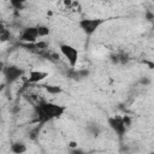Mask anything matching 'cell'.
Returning a JSON list of instances; mask_svg holds the SVG:
<instances>
[{"mask_svg": "<svg viewBox=\"0 0 154 154\" xmlns=\"http://www.w3.org/2000/svg\"><path fill=\"white\" fill-rule=\"evenodd\" d=\"M37 26V31H38V36L40 37H46V36H48L49 35V32H51V30H49V28L47 26V25H36Z\"/></svg>", "mask_w": 154, "mask_h": 154, "instance_id": "10", "label": "cell"}, {"mask_svg": "<svg viewBox=\"0 0 154 154\" xmlns=\"http://www.w3.org/2000/svg\"><path fill=\"white\" fill-rule=\"evenodd\" d=\"M38 37L40 36H38V31H37V26H26L25 29L22 30V32L19 35V40L28 45L36 43Z\"/></svg>", "mask_w": 154, "mask_h": 154, "instance_id": "4", "label": "cell"}, {"mask_svg": "<svg viewBox=\"0 0 154 154\" xmlns=\"http://www.w3.org/2000/svg\"><path fill=\"white\" fill-rule=\"evenodd\" d=\"M149 154H154V152H152V153H149Z\"/></svg>", "mask_w": 154, "mask_h": 154, "instance_id": "15", "label": "cell"}, {"mask_svg": "<svg viewBox=\"0 0 154 154\" xmlns=\"http://www.w3.org/2000/svg\"><path fill=\"white\" fill-rule=\"evenodd\" d=\"M123 123H124V125L126 126V129L131 125V119L129 118V116H123Z\"/></svg>", "mask_w": 154, "mask_h": 154, "instance_id": "12", "label": "cell"}, {"mask_svg": "<svg viewBox=\"0 0 154 154\" xmlns=\"http://www.w3.org/2000/svg\"><path fill=\"white\" fill-rule=\"evenodd\" d=\"M48 77V72L47 71H42V70H31L28 75V82L31 84L35 83H40L42 81H45Z\"/></svg>", "mask_w": 154, "mask_h": 154, "instance_id": "6", "label": "cell"}, {"mask_svg": "<svg viewBox=\"0 0 154 154\" xmlns=\"http://www.w3.org/2000/svg\"><path fill=\"white\" fill-rule=\"evenodd\" d=\"M45 89L51 95H58V94H60L63 91L61 87L57 85V84H47V85H45Z\"/></svg>", "mask_w": 154, "mask_h": 154, "instance_id": "9", "label": "cell"}, {"mask_svg": "<svg viewBox=\"0 0 154 154\" xmlns=\"http://www.w3.org/2000/svg\"><path fill=\"white\" fill-rule=\"evenodd\" d=\"M10 149H11V152H12L13 154H23V153L26 152L28 147H26V144L23 143V142H14V143L11 144Z\"/></svg>", "mask_w": 154, "mask_h": 154, "instance_id": "8", "label": "cell"}, {"mask_svg": "<svg viewBox=\"0 0 154 154\" xmlns=\"http://www.w3.org/2000/svg\"><path fill=\"white\" fill-rule=\"evenodd\" d=\"M71 154H84V152L77 148V149H72V150H71Z\"/></svg>", "mask_w": 154, "mask_h": 154, "instance_id": "14", "label": "cell"}, {"mask_svg": "<svg viewBox=\"0 0 154 154\" xmlns=\"http://www.w3.org/2000/svg\"><path fill=\"white\" fill-rule=\"evenodd\" d=\"M23 70L20 67H17V66H8L6 70H5V77L7 78L8 82H14L17 81L18 78H20L23 76Z\"/></svg>", "mask_w": 154, "mask_h": 154, "instance_id": "7", "label": "cell"}, {"mask_svg": "<svg viewBox=\"0 0 154 154\" xmlns=\"http://www.w3.org/2000/svg\"><path fill=\"white\" fill-rule=\"evenodd\" d=\"M59 49H60V53L66 58L69 65L72 69L76 67V65L78 63V57H79L78 49L71 45H67V43H61L59 46Z\"/></svg>", "mask_w": 154, "mask_h": 154, "instance_id": "3", "label": "cell"}, {"mask_svg": "<svg viewBox=\"0 0 154 154\" xmlns=\"http://www.w3.org/2000/svg\"><path fill=\"white\" fill-rule=\"evenodd\" d=\"M7 40H10V31L7 29H2L1 30V41L5 42Z\"/></svg>", "mask_w": 154, "mask_h": 154, "instance_id": "11", "label": "cell"}, {"mask_svg": "<svg viewBox=\"0 0 154 154\" xmlns=\"http://www.w3.org/2000/svg\"><path fill=\"white\" fill-rule=\"evenodd\" d=\"M103 22L105 20L102 18H83L78 20V26L87 36H91Z\"/></svg>", "mask_w": 154, "mask_h": 154, "instance_id": "2", "label": "cell"}, {"mask_svg": "<svg viewBox=\"0 0 154 154\" xmlns=\"http://www.w3.org/2000/svg\"><path fill=\"white\" fill-rule=\"evenodd\" d=\"M65 111H66V108L61 105H58L54 102L41 101L36 106V119L42 125L52 119L61 117Z\"/></svg>", "mask_w": 154, "mask_h": 154, "instance_id": "1", "label": "cell"}, {"mask_svg": "<svg viewBox=\"0 0 154 154\" xmlns=\"http://www.w3.org/2000/svg\"><path fill=\"white\" fill-rule=\"evenodd\" d=\"M108 125L109 128L118 135V136H123L126 131V126L123 123V117H111L108 118Z\"/></svg>", "mask_w": 154, "mask_h": 154, "instance_id": "5", "label": "cell"}, {"mask_svg": "<svg viewBox=\"0 0 154 154\" xmlns=\"http://www.w3.org/2000/svg\"><path fill=\"white\" fill-rule=\"evenodd\" d=\"M67 146H69V148H71V150H72V149H77V148H78V143H77L76 141H70Z\"/></svg>", "mask_w": 154, "mask_h": 154, "instance_id": "13", "label": "cell"}]
</instances>
